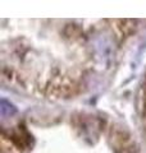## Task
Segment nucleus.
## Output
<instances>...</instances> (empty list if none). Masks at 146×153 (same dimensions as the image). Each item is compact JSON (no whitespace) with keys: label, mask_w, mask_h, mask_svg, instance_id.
<instances>
[{"label":"nucleus","mask_w":146,"mask_h":153,"mask_svg":"<svg viewBox=\"0 0 146 153\" xmlns=\"http://www.w3.org/2000/svg\"><path fill=\"white\" fill-rule=\"evenodd\" d=\"M113 139L115 140V146L118 147V149L133 153V149L136 148L135 142L124 130H115L113 134Z\"/></svg>","instance_id":"1"}]
</instances>
